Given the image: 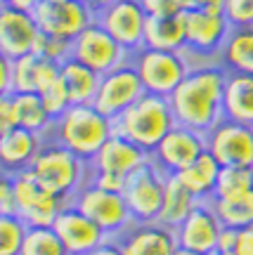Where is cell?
<instances>
[{
    "label": "cell",
    "instance_id": "obj_45",
    "mask_svg": "<svg viewBox=\"0 0 253 255\" xmlns=\"http://www.w3.org/2000/svg\"><path fill=\"white\" fill-rule=\"evenodd\" d=\"M185 9H225V0H185Z\"/></svg>",
    "mask_w": 253,
    "mask_h": 255
},
{
    "label": "cell",
    "instance_id": "obj_30",
    "mask_svg": "<svg viewBox=\"0 0 253 255\" xmlns=\"http://www.w3.org/2000/svg\"><path fill=\"white\" fill-rule=\"evenodd\" d=\"M211 206L216 208L218 218L225 227H249L253 225V189L232 199H211Z\"/></svg>",
    "mask_w": 253,
    "mask_h": 255
},
{
    "label": "cell",
    "instance_id": "obj_37",
    "mask_svg": "<svg viewBox=\"0 0 253 255\" xmlns=\"http://www.w3.org/2000/svg\"><path fill=\"white\" fill-rule=\"evenodd\" d=\"M90 184L100 187L104 191H116V194H123L126 189V175H118V173H107V170H92Z\"/></svg>",
    "mask_w": 253,
    "mask_h": 255
},
{
    "label": "cell",
    "instance_id": "obj_1",
    "mask_svg": "<svg viewBox=\"0 0 253 255\" xmlns=\"http://www.w3.org/2000/svg\"><path fill=\"white\" fill-rule=\"evenodd\" d=\"M227 69L216 64L192 66L187 78L175 88L168 102L178 126L208 132L225 119Z\"/></svg>",
    "mask_w": 253,
    "mask_h": 255
},
{
    "label": "cell",
    "instance_id": "obj_22",
    "mask_svg": "<svg viewBox=\"0 0 253 255\" xmlns=\"http://www.w3.org/2000/svg\"><path fill=\"white\" fill-rule=\"evenodd\" d=\"M62 64L52 62L36 52L14 59V92H43L59 78ZM12 92V95H14Z\"/></svg>",
    "mask_w": 253,
    "mask_h": 255
},
{
    "label": "cell",
    "instance_id": "obj_28",
    "mask_svg": "<svg viewBox=\"0 0 253 255\" xmlns=\"http://www.w3.org/2000/svg\"><path fill=\"white\" fill-rule=\"evenodd\" d=\"M220 62L230 73H253V26L230 31Z\"/></svg>",
    "mask_w": 253,
    "mask_h": 255
},
{
    "label": "cell",
    "instance_id": "obj_21",
    "mask_svg": "<svg viewBox=\"0 0 253 255\" xmlns=\"http://www.w3.org/2000/svg\"><path fill=\"white\" fill-rule=\"evenodd\" d=\"M43 135H38L26 128H14L7 132H0V163L2 173H21L28 170L38 151L43 149Z\"/></svg>",
    "mask_w": 253,
    "mask_h": 255
},
{
    "label": "cell",
    "instance_id": "obj_4",
    "mask_svg": "<svg viewBox=\"0 0 253 255\" xmlns=\"http://www.w3.org/2000/svg\"><path fill=\"white\" fill-rule=\"evenodd\" d=\"M88 165H90L88 161H83L81 156L69 151L59 142H45L28 170L36 175V180L45 189H50L52 194H57V196H62L66 201H71L76 196V191L88 182L85 180V168Z\"/></svg>",
    "mask_w": 253,
    "mask_h": 255
},
{
    "label": "cell",
    "instance_id": "obj_2",
    "mask_svg": "<svg viewBox=\"0 0 253 255\" xmlns=\"http://www.w3.org/2000/svg\"><path fill=\"white\" fill-rule=\"evenodd\" d=\"M50 132L69 151L90 163L104 142L114 135V121L104 116L95 104H71L59 119H54Z\"/></svg>",
    "mask_w": 253,
    "mask_h": 255
},
{
    "label": "cell",
    "instance_id": "obj_25",
    "mask_svg": "<svg viewBox=\"0 0 253 255\" xmlns=\"http://www.w3.org/2000/svg\"><path fill=\"white\" fill-rule=\"evenodd\" d=\"M225 119L253 126V73H230L225 83Z\"/></svg>",
    "mask_w": 253,
    "mask_h": 255
},
{
    "label": "cell",
    "instance_id": "obj_23",
    "mask_svg": "<svg viewBox=\"0 0 253 255\" xmlns=\"http://www.w3.org/2000/svg\"><path fill=\"white\" fill-rule=\"evenodd\" d=\"M145 47L152 50H168V52H185V19L182 14L156 17L149 14L145 28Z\"/></svg>",
    "mask_w": 253,
    "mask_h": 255
},
{
    "label": "cell",
    "instance_id": "obj_20",
    "mask_svg": "<svg viewBox=\"0 0 253 255\" xmlns=\"http://www.w3.org/2000/svg\"><path fill=\"white\" fill-rule=\"evenodd\" d=\"M152 158L149 151H145L142 146H137L135 142H130L123 135L109 137L104 146H102L97 156L90 161L92 170H107V173H118V175H130L133 170H137L140 165H145Z\"/></svg>",
    "mask_w": 253,
    "mask_h": 255
},
{
    "label": "cell",
    "instance_id": "obj_13",
    "mask_svg": "<svg viewBox=\"0 0 253 255\" xmlns=\"http://www.w3.org/2000/svg\"><path fill=\"white\" fill-rule=\"evenodd\" d=\"M145 85L140 81V73L133 66V62H126L123 66H118L114 71L104 73L100 78V88H97V95H95V107L114 121L118 119L123 111L137 102L142 95H145Z\"/></svg>",
    "mask_w": 253,
    "mask_h": 255
},
{
    "label": "cell",
    "instance_id": "obj_34",
    "mask_svg": "<svg viewBox=\"0 0 253 255\" xmlns=\"http://www.w3.org/2000/svg\"><path fill=\"white\" fill-rule=\"evenodd\" d=\"M40 97H43V104H45V109L50 111V116L52 119H59L64 111L71 107V97H69V90H66V85L62 81V73H59V78L54 83H50L43 92H38Z\"/></svg>",
    "mask_w": 253,
    "mask_h": 255
},
{
    "label": "cell",
    "instance_id": "obj_31",
    "mask_svg": "<svg viewBox=\"0 0 253 255\" xmlns=\"http://www.w3.org/2000/svg\"><path fill=\"white\" fill-rule=\"evenodd\" d=\"M253 189V168L246 165H223L213 199H232Z\"/></svg>",
    "mask_w": 253,
    "mask_h": 255
},
{
    "label": "cell",
    "instance_id": "obj_12",
    "mask_svg": "<svg viewBox=\"0 0 253 255\" xmlns=\"http://www.w3.org/2000/svg\"><path fill=\"white\" fill-rule=\"evenodd\" d=\"M71 57L78 59L81 64H85V66H90L92 71H97L100 76L130 62V52L118 43L116 38H111V33L104 31L97 21L73 40Z\"/></svg>",
    "mask_w": 253,
    "mask_h": 255
},
{
    "label": "cell",
    "instance_id": "obj_19",
    "mask_svg": "<svg viewBox=\"0 0 253 255\" xmlns=\"http://www.w3.org/2000/svg\"><path fill=\"white\" fill-rule=\"evenodd\" d=\"M223 227L225 225L220 222L216 208L211 206V199H208L199 201L197 208L192 210L187 220L175 232H178V241H180L182 248H190V251L206 255L218 248V237H220Z\"/></svg>",
    "mask_w": 253,
    "mask_h": 255
},
{
    "label": "cell",
    "instance_id": "obj_11",
    "mask_svg": "<svg viewBox=\"0 0 253 255\" xmlns=\"http://www.w3.org/2000/svg\"><path fill=\"white\" fill-rule=\"evenodd\" d=\"M185 52H194L201 57L220 55L225 40L232 31L223 9H185Z\"/></svg>",
    "mask_w": 253,
    "mask_h": 255
},
{
    "label": "cell",
    "instance_id": "obj_29",
    "mask_svg": "<svg viewBox=\"0 0 253 255\" xmlns=\"http://www.w3.org/2000/svg\"><path fill=\"white\" fill-rule=\"evenodd\" d=\"M14 102V111H17V126L33 130L38 135L50 132L54 119L50 116V111L43 104V97L38 92H14L12 95Z\"/></svg>",
    "mask_w": 253,
    "mask_h": 255
},
{
    "label": "cell",
    "instance_id": "obj_46",
    "mask_svg": "<svg viewBox=\"0 0 253 255\" xmlns=\"http://www.w3.org/2000/svg\"><path fill=\"white\" fill-rule=\"evenodd\" d=\"M40 0H2V5H7V7H17V9H28V12H33Z\"/></svg>",
    "mask_w": 253,
    "mask_h": 255
},
{
    "label": "cell",
    "instance_id": "obj_16",
    "mask_svg": "<svg viewBox=\"0 0 253 255\" xmlns=\"http://www.w3.org/2000/svg\"><path fill=\"white\" fill-rule=\"evenodd\" d=\"M52 229L57 232L59 241L64 244L69 255H88L90 251L104 244L107 239H111L104 229L92 222L83 210H78L73 203H69L66 208L57 215Z\"/></svg>",
    "mask_w": 253,
    "mask_h": 255
},
{
    "label": "cell",
    "instance_id": "obj_9",
    "mask_svg": "<svg viewBox=\"0 0 253 255\" xmlns=\"http://www.w3.org/2000/svg\"><path fill=\"white\" fill-rule=\"evenodd\" d=\"M38 28L52 38L76 40L88 26L97 21V12L88 7L83 0H69V2H45L40 0L33 7Z\"/></svg>",
    "mask_w": 253,
    "mask_h": 255
},
{
    "label": "cell",
    "instance_id": "obj_44",
    "mask_svg": "<svg viewBox=\"0 0 253 255\" xmlns=\"http://www.w3.org/2000/svg\"><path fill=\"white\" fill-rule=\"evenodd\" d=\"M88 255H123V248L118 244V239H107L104 244H100V246L95 248V251H90Z\"/></svg>",
    "mask_w": 253,
    "mask_h": 255
},
{
    "label": "cell",
    "instance_id": "obj_39",
    "mask_svg": "<svg viewBox=\"0 0 253 255\" xmlns=\"http://www.w3.org/2000/svg\"><path fill=\"white\" fill-rule=\"evenodd\" d=\"M0 215H17L14 184H12V175L7 173H2V182H0Z\"/></svg>",
    "mask_w": 253,
    "mask_h": 255
},
{
    "label": "cell",
    "instance_id": "obj_27",
    "mask_svg": "<svg viewBox=\"0 0 253 255\" xmlns=\"http://www.w3.org/2000/svg\"><path fill=\"white\" fill-rule=\"evenodd\" d=\"M100 73L92 71L90 66L81 64L73 57L62 64V81L69 90L71 104H92L97 88H100Z\"/></svg>",
    "mask_w": 253,
    "mask_h": 255
},
{
    "label": "cell",
    "instance_id": "obj_7",
    "mask_svg": "<svg viewBox=\"0 0 253 255\" xmlns=\"http://www.w3.org/2000/svg\"><path fill=\"white\" fill-rule=\"evenodd\" d=\"M71 203L78 210H83L92 222H97L111 239H116L118 234H123V232L135 222L123 194L104 191L90 182H85L81 189L76 191V196L71 199Z\"/></svg>",
    "mask_w": 253,
    "mask_h": 255
},
{
    "label": "cell",
    "instance_id": "obj_17",
    "mask_svg": "<svg viewBox=\"0 0 253 255\" xmlns=\"http://www.w3.org/2000/svg\"><path fill=\"white\" fill-rule=\"evenodd\" d=\"M40 38V28L36 24L33 12L17 7H0V57L19 59L36 52V43Z\"/></svg>",
    "mask_w": 253,
    "mask_h": 255
},
{
    "label": "cell",
    "instance_id": "obj_6",
    "mask_svg": "<svg viewBox=\"0 0 253 255\" xmlns=\"http://www.w3.org/2000/svg\"><path fill=\"white\" fill-rule=\"evenodd\" d=\"M12 184H14V196H17V215L28 227H52L57 215L71 203L45 189L31 170L14 173Z\"/></svg>",
    "mask_w": 253,
    "mask_h": 255
},
{
    "label": "cell",
    "instance_id": "obj_33",
    "mask_svg": "<svg viewBox=\"0 0 253 255\" xmlns=\"http://www.w3.org/2000/svg\"><path fill=\"white\" fill-rule=\"evenodd\" d=\"M28 234V225L19 215H0V255H19Z\"/></svg>",
    "mask_w": 253,
    "mask_h": 255
},
{
    "label": "cell",
    "instance_id": "obj_15",
    "mask_svg": "<svg viewBox=\"0 0 253 255\" xmlns=\"http://www.w3.org/2000/svg\"><path fill=\"white\" fill-rule=\"evenodd\" d=\"M206 132L192 130L185 126H175L161 139V144L152 151V161L166 175H175L194 163L206 151Z\"/></svg>",
    "mask_w": 253,
    "mask_h": 255
},
{
    "label": "cell",
    "instance_id": "obj_8",
    "mask_svg": "<svg viewBox=\"0 0 253 255\" xmlns=\"http://www.w3.org/2000/svg\"><path fill=\"white\" fill-rule=\"evenodd\" d=\"M166 182H168V175L163 173L152 158L126 177L123 196H126L128 208L133 213L135 222L159 220V213H161L163 206V194H166Z\"/></svg>",
    "mask_w": 253,
    "mask_h": 255
},
{
    "label": "cell",
    "instance_id": "obj_10",
    "mask_svg": "<svg viewBox=\"0 0 253 255\" xmlns=\"http://www.w3.org/2000/svg\"><path fill=\"white\" fill-rule=\"evenodd\" d=\"M147 19L149 14L142 0H114L97 12V24L109 31L111 38H116L130 55L145 47Z\"/></svg>",
    "mask_w": 253,
    "mask_h": 255
},
{
    "label": "cell",
    "instance_id": "obj_36",
    "mask_svg": "<svg viewBox=\"0 0 253 255\" xmlns=\"http://www.w3.org/2000/svg\"><path fill=\"white\" fill-rule=\"evenodd\" d=\"M223 12L232 28L253 26V0H225Z\"/></svg>",
    "mask_w": 253,
    "mask_h": 255
},
{
    "label": "cell",
    "instance_id": "obj_3",
    "mask_svg": "<svg viewBox=\"0 0 253 255\" xmlns=\"http://www.w3.org/2000/svg\"><path fill=\"white\" fill-rule=\"evenodd\" d=\"M175 126L178 121H175L168 97L152 95V92H145L118 119H114V132L128 137L130 142H135L149 154L161 144V139Z\"/></svg>",
    "mask_w": 253,
    "mask_h": 255
},
{
    "label": "cell",
    "instance_id": "obj_24",
    "mask_svg": "<svg viewBox=\"0 0 253 255\" xmlns=\"http://www.w3.org/2000/svg\"><path fill=\"white\" fill-rule=\"evenodd\" d=\"M220 170H223V165L218 163L216 156L206 149L194 163H190L185 170H180V173H175V177L199 201H208V199H213V194H216V184H218V177H220Z\"/></svg>",
    "mask_w": 253,
    "mask_h": 255
},
{
    "label": "cell",
    "instance_id": "obj_18",
    "mask_svg": "<svg viewBox=\"0 0 253 255\" xmlns=\"http://www.w3.org/2000/svg\"><path fill=\"white\" fill-rule=\"evenodd\" d=\"M116 239L123 248V255H173L180 248L178 232L161 225L159 220L133 222Z\"/></svg>",
    "mask_w": 253,
    "mask_h": 255
},
{
    "label": "cell",
    "instance_id": "obj_14",
    "mask_svg": "<svg viewBox=\"0 0 253 255\" xmlns=\"http://www.w3.org/2000/svg\"><path fill=\"white\" fill-rule=\"evenodd\" d=\"M206 146L220 165L253 168V126L223 119L206 132Z\"/></svg>",
    "mask_w": 253,
    "mask_h": 255
},
{
    "label": "cell",
    "instance_id": "obj_38",
    "mask_svg": "<svg viewBox=\"0 0 253 255\" xmlns=\"http://www.w3.org/2000/svg\"><path fill=\"white\" fill-rule=\"evenodd\" d=\"M142 5L147 14H156V17H171L185 12V0H142Z\"/></svg>",
    "mask_w": 253,
    "mask_h": 255
},
{
    "label": "cell",
    "instance_id": "obj_32",
    "mask_svg": "<svg viewBox=\"0 0 253 255\" xmlns=\"http://www.w3.org/2000/svg\"><path fill=\"white\" fill-rule=\"evenodd\" d=\"M19 255H69L52 227H28L26 241Z\"/></svg>",
    "mask_w": 253,
    "mask_h": 255
},
{
    "label": "cell",
    "instance_id": "obj_41",
    "mask_svg": "<svg viewBox=\"0 0 253 255\" xmlns=\"http://www.w3.org/2000/svg\"><path fill=\"white\" fill-rule=\"evenodd\" d=\"M14 92V59L0 57V95Z\"/></svg>",
    "mask_w": 253,
    "mask_h": 255
},
{
    "label": "cell",
    "instance_id": "obj_48",
    "mask_svg": "<svg viewBox=\"0 0 253 255\" xmlns=\"http://www.w3.org/2000/svg\"><path fill=\"white\" fill-rule=\"evenodd\" d=\"M173 255H201V253H197V251H190V248H182V246H180Z\"/></svg>",
    "mask_w": 253,
    "mask_h": 255
},
{
    "label": "cell",
    "instance_id": "obj_35",
    "mask_svg": "<svg viewBox=\"0 0 253 255\" xmlns=\"http://www.w3.org/2000/svg\"><path fill=\"white\" fill-rule=\"evenodd\" d=\"M71 50H73V40L45 36L40 31V38H38V43H36V55L47 57V59H52L57 64H64L66 59H71Z\"/></svg>",
    "mask_w": 253,
    "mask_h": 255
},
{
    "label": "cell",
    "instance_id": "obj_50",
    "mask_svg": "<svg viewBox=\"0 0 253 255\" xmlns=\"http://www.w3.org/2000/svg\"><path fill=\"white\" fill-rule=\"evenodd\" d=\"M45 2H69V0H45Z\"/></svg>",
    "mask_w": 253,
    "mask_h": 255
},
{
    "label": "cell",
    "instance_id": "obj_26",
    "mask_svg": "<svg viewBox=\"0 0 253 255\" xmlns=\"http://www.w3.org/2000/svg\"><path fill=\"white\" fill-rule=\"evenodd\" d=\"M197 203H199V199L175 175H168L166 194H163V206H161V213H159V222L166 225V227L178 229L187 220V215H190L192 210L197 208Z\"/></svg>",
    "mask_w": 253,
    "mask_h": 255
},
{
    "label": "cell",
    "instance_id": "obj_43",
    "mask_svg": "<svg viewBox=\"0 0 253 255\" xmlns=\"http://www.w3.org/2000/svg\"><path fill=\"white\" fill-rule=\"evenodd\" d=\"M235 255H253V225L239 229Z\"/></svg>",
    "mask_w": 253,
    "mask_h": 255
},
{
    "label": "cell",
    "instance_id": "obj_49",
    "mask_svg": "<svg viewBox=\"0 0 253 255\" xmlns=\"http://www.w3.org/2000/svg\"><path fill=\"white\" fill-rule=\"evenodd\" d=\"M206 255H235V253H223V251H211V253H206Z\"/></svg>",
    "mask_w": 253,
    "mask_h": 255
},
{
    "label": "cell",
    "instance_id": "obj_47",
    "mask_svg": "<svg viewBox=\"0 0 253 255\" xmlns=\"http://www.w3.org/2000/svg\"><path fill=\"white\" fill-rule=\"evenodd\" d=\"M83 2H85L88 7H92L95 12H100L102 7H107L109 2H114V0H83Z\"/></svg>",
    "mask_w": 253,
    "mask_h": 255
},
{
    "label": "cell",
    "instance_id": "obj_42",
    "mask_svg": "<svg viewBox=\"0 0 253 255\" xmlns=\"http://www.w3.org/2000/svg\"><path fill=\"white\" fill-rule=\"evenodd\" d=\"M237 239H239V229L237 227H223L220 237H218V248L216 251H223V253H235Z\"/></svg>",
    "mask_w": 253,
    "mask_h": 255
},
{
    "label": "cell",
    "instance_id": "obj_5",
    "mask_svg": "<svg viewBox=\"0 0 253 255\" xmlns=\"http://www.w3.org/2000/svg\"><path fill=\"white\" fill-rule=\"evenodd\" d=\"M130 62L140 73V81L145 85V90L152 92V95H161V97H171L175 88L192 71L185 52L140 47L137 52L130 55Z\"/></svg>",
    "mask_w": 253,
    "mask_h": 255
},
{
    "label": "cell",
    "instance_id": "obj_40",
    "mask_svg": "<svg viewBox=\"0 0 253 255\" xmlns=\"http://www.w3.org/2000/svg\"><path fill=\"white\" fill-rule=\"evenodd\" d=\"M14 128L19 126L12 95H0V132H7V130H14Z\"/></svg>",
    "mask_w": 253,
    "mask_h": 255
}]
</instances>
